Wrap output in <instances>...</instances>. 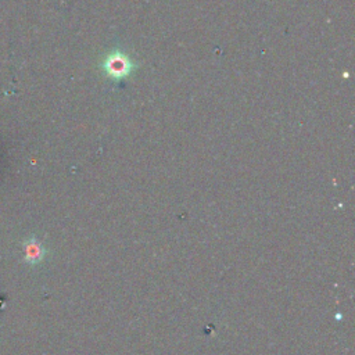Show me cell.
<instances>
[{
    "instance_id": "obj_1",
    "label": "cell",
    "mask_w": 355,
    "mask_h": 355,
    "mask_svg": "<svg viewBox=\"0 0 355 355\" xmlns=\"http://www.w3.org/2000/svg\"><path fill=\"white\" fill-rule=\"evenodd\" d=\"M136 69V64L125 53L115 50L110 53L103 62L104 73L114 81H123L130 77Z\"/></svg>"
},
{
    "instance_id": "obj_2",
    "label": "cell",
    "mask_w": 355,
    "mask_h": 355,
    "mask_svg": "<svg viewBox=\"0 0 355 355\" xmlns=\"http://www.w3.org/2000/svg\"><path fill=\"white\" fill-rule=\"evenodd\" d=\"M24 252H25V257H27V260H29V262H39L45 257V249L36 241L27 242Z\"/></svg>"
}]
</instances>
